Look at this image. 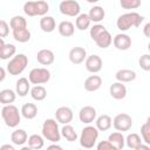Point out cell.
Wrapping results in <instances>:
<instances>
[{
    "label": "cell",
    "mask_w": 150,
    "mask_h": 150,
    "mask_svg": "<svg viewBox=\"0 0 150 150\" xmlns=\"http://www.w3.org/2000/svg\"><path fill=\"white\" fill-rule=\"evenodd\" d=\"M138 64L143 70L150 71V54H143L138 59Z\"/></svg>",
    "instance_id": "f35d334b"
},
{
    "label": "cell",
    "mask_w": 150,
    "mask_h": 150,
    "mask_svg": "<svg viewBox=\"0 0 150 150\" xmlns=\"http://www.w3.org/2000/svg\"><path fill=\"white\" fill-rule=\"evenodd\" d=\"M120 5L124 9H136L141 6V0H120Z\"/></svg>",
    "instance_id": "8d00e7d4"
},
{
    "label": "cell",
    "mask_w": 150,
    "mask_h": 150,
    "mask_svg": "<svg viewBox=\"0 0 150 150\" xmlns=\"http://www.w3.org/2000/svg\"><path fill=\"white\" fill-rule=\"evenodd\" d=\"M143 20L144 18L137 12H129V13H124L118 16L116 21V26L121 32H125L130 29L131 27H139Z\"/></svg>",
    "instance_id": "6da1fadb"
},
{
    "label": "cell",
    "mask_w": 150,
    "mask_h": 150,
    "mask_svg": "<svg viewBox=\"0 0 150 150\" xmlns=\"http://www.w3.org/2000/svg\"><path fill=\"white\" fill-rule=\"evenodd\" d=\"M15 91L19 96L25 97L30 91V81L26 77H20L15 83Z\"/></svg>",
    "instance_id": "d6986e66"
},
{
    "label": "cell",
    "mask_w": 150,
    "mask_h": 150,
    "mask_svg": "<svg viewBox=\"0 0 150 150\" xmlns=\"http://www.w3.org/2000/svg\"><path fill=\"white\" fill-rule=\"evenodd\" d=\"M9 25L5 21V20H1L0 21V38H6L7 35H8V33H9Z\"/></svg>",
    "instance_id": "60d3db41"
},
{
    "label": "cell",
    "mask_w": 150,
    "mask_h": 150,
    "mask_svg": "<svg viewBox=\"0 0 150 150\" xmlns=\"http://www.w3.org/2000/svg\"><path fill=\"white\" fill-rule=\"evenodd\" d=\"M87 2H89V4H95V2H97V1H100V0H86Z\"/></svg>",
    "instance_id": "c3c4849f"
},
{
    "label": "cell",
    "mask_w": 150,
    "mask_h": 150,
    "mask_svg": "<svg viewBox=\"0 0 150 150\" xmlns=\"http://www.w3.org/2000/svg\"><path fill=\"white\" fill-rule=\"evenodd\" d=\"M16 53V47L13 43H5L4 39H0V59L7 60L9 57H13Z\"/></svg>",
    "instance_id": "2e32d148"
},
{
    "label": "cell",
    "mask_w": 150,
    "mask_h": 150,
    "mask_svg": "<svg viewBox=\"0 0 150 150\" xmlns=\"http://www.w3.org/2000/svg\"><path fill=\"white\" fill-rule=\"evenodd\" d=\"M143 139L141 138V136L138 134H129L127 137H125V144L129 149H132V150H138V146L142 144Z\"/></svg>",
    "instance_id": "f1b7e54d"
},
{
    "label": "cell",
    "mask_w": 150,
    "mask_h": 150,
    "mask_svg": "<svg viewBox=\"0 0 150 150\" xmlns=\"http://www.w3.org/2000/svg\"><path fill=\"white\" fill-rule=\"evenodd\" d=\"M56 27L55 20L53 16L49 15H43L40 19V28L45 32V33H52Z\"/></svg>",
    "instance_id": "d4e9b609"
},
{
    "label": "cell",
    "mask_w": 150,
    "mask_h": 150,
    "mask_svg": "<svg viewBox=\"0 0 150 150\" xmlns=\"http://www.w3.org/2000/svg\"><path fill=\"white\" fill-rule=\"evenodd\" d=\"M88 14H89V18H90V20L93 22L98 23L100 21H102L104 19L105 12H104L103 7H101V6H94V7L90 8V11H89Z\"/></svg>",
    "instance_id": "f546056e"
},
{
    "label": "cell",
    "mask_w": 150,
    "mask_h": 150,
    "mask_svg": "<svg viewBox=\"0 0 150 150\" xmlns=\"http://www.w3.org/2000/svg\"><path fill=\"white\" fill-rule=\"evenodd\" d=\"M109 94L115 100H123L127 96V87L123 84V82H115L109 88Z\"/></svg>",
    "instance_id": "9a60e30c"
},
{
    "label": "cell",
    "mask_w": 150,
    "mask_h": 150,
    "mask_svg": "<svg viewBox=\"0 0 150 150\" xmlns=\"http://www.w3.org/2000/svg\"><path fill=\"white\" fill-rule=\"evenodd\" d=\"M79 118L84 124H90L96 120V109L91 105H86L81 108L79 112Z\"/></svg>",
    "instance_id": "7c38bea8"
},
{
    "label": "cell",
    "mask_w": 150,
    "mask_h": 150,
    "mask_svg": "<svg viewBox=\"0 0 150 150\" xmlns=\"http://www.w3.org/2000/svg\"><path fill=\"white\" fill-rule=\"evenodd\" d=\"M48 11L49 5L43 0H30L23 5V12L28 16H43Z\"/></svg>",
    "instance_id": "3957f363"
},
{
    "label": "cell",
    "mask_w": 150,
    "mask_h": 150,
    "mask_svg": "<svg viewBox=\"0 0 150 150\" xmlns=\"http://www.w3.org/2000/svg\"><path fill=\"white\" fill-rule=\"evenodd\" d=\"M13 38L15 41H18L20 43H25L30 40V32L28 30V28L15 29V30H13Z\"/></svg>",
    "instance_id": "4dcf8cb0"
},
{
    "label": "cell",
    "mask_w": 150,
    "mask_h": 150,
    "mask_svg": "<svg viewBox=\"0 0 150 150\" xmlns=\"http://www.w3.org/2000/svg\"><path fill=\"white\" fill-rule=\"evenodd\" d=\"M84 66H86V69H87L89 73L96 74V73H98V71L102 69L103 62H102V59H101L98 55L93 54V55L87 56V59H86V61H84Z\"/></svg>",
    "instance_id": "30bf717a"
},
{
    "label": "cell",
    "mask_w": 150,
    "mask_h": 150,
    "mask_svg": "<svg viewBox=\"0 0 150 150\" xmlns=\"http://www.w3.org/2000/svg\"><path fill=\"white\" fill-rule=\"evenodd\" d=\"M148 50H149V52H150V42H149V43H148Z\"/></svg>",
    "instance_id": "f907efd6"
},
{
    "label": "cell",
    "mask_w": 150,
    "mask_h": 150,
    "mask_svg": "<svg viewBox=\"0 0 150 150\" xmlns=\"http://www.w3.org/2000/svg\"><path fill=\"white\" fill-rule=\"evenodd\" d=\"M96 148H97V150H116L115 146L109 141H101L96 145Z\"/></svg>",
    "instance_id": "b9f144b4"
},
{
    "label": "cell",
    "mask_w": 150,
    "mask_h": 150,
    "mask_svg": "<svg viewBox=\"0 0 150 150\" xmlns=\"http://www.w3.org/2000/svg\"><path fill=\"white\" fill-rule=\"evenodd\" d=\"M68 57H69V60H70L71 63L80 64L83 61H86V59H87V52H86V49L83 47H74V48H71L69 50Z\"/></svg>",
    "instance_id": "5bb4252c"
},
{
    "label": "cell",
    "mask_w": 150,
    "mask_h": 150,
    "mask_svg": "<svg viewBox=\"0 0 150 150\" xmlns=\"http://www.w3.org/2000/svg\"><path fill=\"white\" fill-rule=\"evenodd\" d=\"M61 135L68 142H75L77 139V134H76L74 127H71L70 124H63V127L61 129Z\"/></svg>",
    "instance_id": "e575fe53"
},
{
    "label": "cell",
    "mask_w": 150,
    "mask_h": 150,
    "mask_svg": "<svg viewBox=\"0 0 150 150\" xmlns=\"http://www.w3.org/2000/svg\"><path fill=\"white\" fill-rule=\"evenodd\" d=\"M149 146H150L149 144H143V143H142V144L138 146V150H142V149H143V150H148Z\"/></svg>",
    "instance_id": "7dc6e473"
},
{
    "label": "cell",
    "mask_w": 150,
    "mask_h": 150,
    "mask_svg": "<svg viewBox=\"0 0 150 150\" xmlns=\"http://www.w3.org/2000/svg\"><path fill=\"white\" fill-rule=\"evenodd\" d=\"M43 136H41V135H38V134H33V135H30L29 137H28V146L30 148V149H36V150H39V149H42L43 148V145H45V141H43Z\"/></svg>",
    "instance_id": "1f68e13d"
},
{
    "label": "cell",
    "mask_w": 150,
    "mask_h": 150,
    "mask_svg": "<svg viewBox=\"0 0 150 150\" xmlns=\"http://www.w3.org/2000/svg\"><path fill=\"white\" fill-rule=\"evenodd\" d=\"M141 135H142L143 142L150 145V125L146 122L141 127Z\"/></svg>",
    "instance_id": "ab89813d"
},
{
    "label": "cell",
    "mask_w": 150,
    "mask_h": 150,
    "mask_svg": "<svg viewBox=\"0 0 150 150\" xmlns=\"http://www.w3.org/2000/svg\"><path fill=\"white\" fill-rule=\"evenodd\" d=\"M0 71H1V76H0V81L2 82V81L5 80V76H6V70H5V68H4V67H1V68H0Z\"/></svg>",
    "instance_id": "f6af8a7d"
},
{
    "label": "cell",
    "mask_w": 150,
    "mask_h": 150,
    "mask_svg": "<svg viewBox=\"0 0 150 150\" xmlns=\"http://www.w3.org/2000/svg\"><path fill=\"white\" fill-rule=\"evenodd\" d=\"M111 42H112V38H111V35H110V33L108 32V30H104L96 40H95V43L97 45V47H100V48H108L110 45H111Z\"/></svg>",
    "instance_id": "836d02e7"
},
{
    "label": "cell",
    "mask_w": 150,
    "mask_h": 150,
    "mask_svg": "<svg viewBox=\"0 0 150 150\" xmlns=\"http://www.w3.org/2000/svg\"><path fill=\"white\" fill-rule=\"evenodd\" d=\"M57 30H59L61 36L70 38V36L74 35L75 27H74V25L70 21H61L59 23V26H57Z\"/></svg>",
    "instance_id": "603a6c76"
},
{
    "label": "cell",
    "mask_w": 150,
    "mask_h": 150,
    "mask_svg": "<svg viewBox=\"0 0 150 150\" xmlns=\"http://www.w3.org/2000/svg\"><path fill=\"white\" fill-rule=\"evenodd\" d=\"M143 34L150 39V22H146L143 27Z\"/></svg>",
    "instance_id": "7bdbcfd3"
},
{
    "label": "cell",
    "mask_w": 150,
    "mask_h": 150,
    "mask_svg": "<svg viewBox=\"0 0 150 150\" xmlns=\"http://www.w3.org/2000/svg\"><path fill=\"white\" fill-rule=\"evenodd\" d=\"M90 18H89V14H86V13H80L77 16H76V20H75V26L79 30H86L89 28L90 26Z\"/></svg>",
    "instance_id": "83f0119b"
},
{
    "label": "cell",
    "mask_w": 150,
    "mask_h": 150,
    "mask_svg": "<svg viewBox=\"0 0 150 150\" xmlns=\"http://www.w3.org/2000/svg\"><path fill=\"white\" fill-rule=\"evenodd\" d=\"M1 117L5 124L9 128H15L21 121V111L13 104H6L1 109Z\"/></svg>",
    "instance_id": "277c9868"
},
{
    "label": "cell",
    "mask_w": 150,
    "mask_h": 150,
    "mask_svg": "<svg viewBox=\"0 0 150 150\" xmlns=\"http://www.w3.org/2000/svg\"><path fill=\"white\" fill-rule=\"evenodd\" d=\"M74 114L69 107H60L55 111V118L61 124H69L73 121Z\"/></svg>",
    "instance_id": "8fae6325"
},
{
    "label": "cell",
    "mask_w": 150,
    "mask_h": 150,
    "mask_svg": "<svg viewBox=\"0 0 150 150\" xmlns=\"http://www.w3.org/2000/svg\"><path fill=\"white\" fill-rule=\"evenodd\" d=\"M115 77L120 82H131L136 79V71L131 69H120L116 71Z\"/></svg>",
    "instance_id": "ffe728a7"
},
{
    "label": "cell",
    "mask_w": 150,
    "mask_h": 150,
    "mask_svg": "<svg viewBox=\"0 0 150 150\" xmlns=\"http://www.w3.org/2000/svg\"><path fill=\"white\" fill-rule=\"evenodd\" d=\"M60 13L67 16H77L81 12V6L75 0H62L59 5Z\"/></svg>",
    "instance_id": "ba28073f"
},
{
    "label": "cell",
    "mask_w": 150,
    "mask_h": 150,
    "mask_svg": "<svg viewBox=\"0 0 150 150\" xmlns=\"http://www.w3.org/2000/svg\"><path fill=\"white\" fill-rule=\"evenodd\" d=\"M16 98V91L12 89H2L0 91V103L2 105L12 104Z\"/></svg>",
    "instance_id": "4316f807"
},
{
    "label": "cell",
    "mask_w": 150,
    "mask_h": 150,
    "mask_svg": "<svg viewBox=\"0 0 150 150\" xmlns=\"http://www.w3.org/2000/svg\"><path fill=\"white\" fill-rule=\"evenodd\" d=\"M30 96L35 101H43L46 98V96H47V90H46V88L43 86L35 84L30 89Z\"/></svg>",
    "instance_id": "d6a6232c"
},
{
    "label": "cell",
    "mask_w": 150,
    "mask_h": 150,
    "mask_svg": "<svg viewBox=\"0 0 150 150\" xmlns=\"http://www.w3.org/2000/svg\"><path fill=\"white\" fill-rule=\"evenodd\" d=\"M36 60L42 66H50L55 60V55L50 49H41L36 54Z\"/></svg>",
    "instance_id": "e0dca14e"
},
{
    "label": "cell",
    "mask_w": 150,
    "mask_h": 150,
    "mask_svg": "<svg viewBox=\"0 0 150 150\" xmlns=\"http://www.w3.org/2000/svg\"><path fill=\"white\" fill-rule=\"evenodd\" d=\"M11 141L14 145H23L28 141V135L23 129H16L12 132Z\"/></svg>",
    "instance_id": "44dd1931"
},
{
    "label": "cell",
    "mask_w": 150,
    "mask_h": 150,
    "mask_svg": "<svg viewBox=\"0 0 150 150\" xmlns=\"http://www.w3.org/2000/svg\"><path fill=\"white\" fill-rule=\"evenodd\" d=\"M32 84H43L50 80V71L47 68H33L28 74Z\"/></svg>",
    "instance_id": "52a82bcc"
},
{
    "label": "cell",
    "mask_w": 150,
    "mask_h": 150,
    "mask_svg": "<svg viewBox=\"0 0 150 150\" xmlns=\"http://www.w3.org/2000/svg\"><path fill=\"white\" fill-rule=\"evenodd\" d=\"M95 123H96V128H97L100 131H107V130H109V129L111 128V125H112V120H111V117H110L109 115L103 114V115H101V116H98V117L96 118Z\"/></svg>",
    "instance_id": "cb8c5ba5"
},
{
    "label": "cell",
    "mask_w": 150,
    "mask_h": 150,
    "mask_svg": "<svg viewBox=\"0 0 150 150\" xmlns=\"http://www.w3.org/2000/svg\"><path fill=\"white\" fill-rule=\"evenodd\" d=\"M112 43H114L115 48H117L118 50H128L131 47V39L128 34L118 33L115 35Z\"/></svg>",
    "instance_id": "4fadbf2b"
},
{
    "label": "cell",
    "mask_w": 150,
    "mask_h": 150,
    "mask_svg": "<svg viewBox=\"0 0 150 150\" xmlns=\"http://www.w3.org/2000/svg\"><path fill=\"white\" fill-rule=\"evenodd\" d=\"M0 149L1 150H14V146L13 145H9V144H4V145H1Z\"/></svg>",
    "instance_id": "ee69618b"
},
{
    "label": "cell",
    "mask_w": 150,
    "mask_h": 150,
    "mask_svg": "<svg viewBox=\"0 0 150 150\" xmlns=\"http://www.w3.org/2000/svg\"><path fill=\"white\" fill-rule=\"evenodd\" d=\"M28 64V57L25 55V54H18V55H14L8 64H7V71L9 75H20L27 67Z\"/></svg>",
    "instance_id": "8992f818"
},
{
    "label": "cell",
    "mask_w": 150,
    "mask_h": 150,
    "mask_svg": "<svg viewBox=\"0 0 150 150\" xmlns=\"http://www.w3.org/2000/svg\"><path fill=\"white\" fill-rule=\"evenodd\" d=\"M59 122L54 118H47L42 124V136L53 143H57L61 139V131L59 129Z\"/></svg>",
    "instance_id": "7a4b0ae2"
},
{
    "label": "cell",
    "mask_w": 150,
    "mask_h": 150,
    "mask_svg": "<svg viewBox=\"0 0 150 150\" xmlns=\"http://www.w3.org/2000/svg\"><path fill=\"white\" fill-rule=\"evenodd\" d=\"M9 26H11L12 30L21 29V28H27V20L23 16H21V15H15V16H13L11 19Z\"/></svg>",
    "instance_id": "d590c367"
},
{
    "label": "cell",
    "mask_w": 150,
    "mask_h": 150,
    "mask_svg": "<svg viewBox=\"0 0 150 150\" xmlns=\"http://www.w3.org/2000/svg\"><path fill=\"white\" fill-rule=\"evenodd\" d=\"M104 30H107L105 29V27L103 26V25H100V23H96V25H94L91 28H90V32H89V34H90V38L95 41Z\"/></svg>",
    "instance_id": "74e56055"
},
{
    "label": "cell",
    "mask_w": 150,
    "mask_h": 150,
    "mask_svg": "<svg viewBox=\"0 0 150 150\" xmlns=\"http://www.w3.org/2000/svg\"><path fill=\"white\" fill-rule=\"evenodd\" d=\"M21 115L26 120H33L38 115V107L34 103H25L21 107Z\"/></svg>",
    "instance_id": "484cf974"
},
{
    "label": "cell",
    "mask_w": 150,
    "mask_h": 150,
    "mask_svg": "<svg viewBox=\"0 0 150 150\" xmlns=\"http://www.w3.org/2000/svg\"><path fill=\"white\" fill-rule=\"evenodd\" d=\"M146 123H148V124H149V125H150V116H149V117H148V118H146Z\"/></svg>",
    "instance_id": "681fc988"
},
{
    "label": "cell",
    "mask_w": 150,
    "mask_h": 150,
    "mask_svg": "<svg viewBox=\"0 0 150 150\" xmlns=\"http://www.w3.org/2000/svg\"><path fill=\"white\" fill-rule=\"evenodd\" d=\"M98 129L93 125H87L82 129L80 135V145L84 149H91L98 138Z\"/></svg>",
    "instance_id": "5b68a950"
},
{
    "label": "cell",
    "mask_w": 150,
    "mask_h": 150,
    "mask_svg": "<svg viewBox=\"0 0 150 150\" xmlns=\"http://www.w3.org/2000/svg\"><path fill=\"white\" fill-rule=\"evenodd\" d=\"M48 149H57V150H62V146L61 145H57V144H52L48 146Z\"/></svg>",
    "instance_id": "bcb514c9"
},
{
    "label": "cell",
    "mask_w": 150,
    "mask_h": 150,
    "mask_svg": "<svg viewBox=\"0 0 150 150\" xmlns=\"http://www.w3.org/2000/svg\"><path fill=\"white\" fill-rule=\"evenodd\" d=\"M108 141L115 146L116 150H122L125 145V138L121 131H116V132L110 134L108 137Z\"/></svg>",
    "instance_id": "7402d4cb"
},
{
    "label": "cell",
    "mask_w": 150,
    "mask_h": 150,
    "mask_svg": "<svg viewBox=\"0 0 150 150\" xmlns=\"http://www.w3.org/2000/svg\"><path fill=\"white\" fill-rule=\"evenodd\" d=\"M102 86V79L98 75H90L84 81V89L87 91H96Z\"/></svg>",
    "instance_id": "ac0fdd59"
},
{
    "label": "cell",
    "mask_w": 150,
    "mask_h": 150,
    "mask_svg": "<svg viewBox=\"0 0 150 150\" xmlns=\"http://www.w3.org/2000/svg\"><path fill=\"white\" fill-rule=\"evenodd\" d=\"M112 125L114 128L117 130V131H128L131 127H132V118L130 115L125 114V112H122V114H118L114 117L112 120Z\"/></svg>",
    "instance_id": "9c48e42d"
}]
</instances>
